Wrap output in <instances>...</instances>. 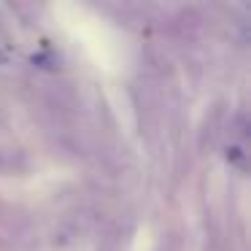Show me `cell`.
Returning <instances> with one entry per match:
<instances>
[{"instance_id":"cell-2","label":"cell","mask_w":251,"mask_h":251,"mask_svg":"<svg viewBox=\"0 0 251 251\" xmlns=\"http://www.w3.org/2000/svg\"><path fill=\"white\" fill-rule=\"evenodd\" d=\"M11 60H14V51L6 44H0V65H8Z\"/></svg>"},{"instance_id":"cell-1","label":"cell","mask_w":251,"mask_h":251,"mask_svg":"<svg viewBox=\"0 0 251 251\" xmlns=\"http://www.w3.org/2000/svg\"><path fill=\"white\" fill-rule=\"evenodd\" d=\"M227 159H229V162H235V165H243V149L229 146L227 149Z\"/></svg>"}]
</instances>
